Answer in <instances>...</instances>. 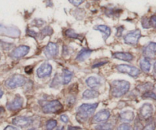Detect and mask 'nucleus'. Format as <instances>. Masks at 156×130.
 I'll return each mask as SVG.
<instances>
[{"label": "nucleus", "instance_id": "f257e3e1", "mask_svg": "<svg viewBox=\"0 0 156 130\" xmlns=\"http://www.w3.org/2000/svg\"><path fill=\"white\" fill-rule=\"evenodd\" d=\"M98 107V104H83L79 107L76 112V119L79 122H84L92 116Z\"/></svg>", "mask_w": 156, "mask_h": 130}, {"label": "nucleus", "instance_id": "f03ea898", "mask_svg": "<svg viewBox=\"0 0 156 130\" xmlns=\"http://www.w3.org/2000/svg\"><path fill=\"white\" fill-rule=\"evenodd\" d=\"M130 84L127 81L115 80L111 83V94L114 98H121L129 92Z\"/></svg>", "mask_w": 156, "mask_h": 130}, {"label": "nucleus", "instance_id": "7ed1b4c3", "mask_svg": "<svg viewBox=\"0 0 156 130\" xmlns=\"http://www.w3.org/2000/svg\"><path fill=\"white\" fill-rule=\"evenodd\" d=\"M26 82V78L25 76L22 75L16 74L12 76L9 79L5 81V86L9 88L14 89L18 88V87H21L24 85Z\"/></svg>", "mask_w": 156, "mask_h": 130}, {"label": "nucleus", "instance_id": "20e7f679", "mask_svg": "<svg viewBox=\"0 0 156 130\" xmlns=\"http://www.w3.org/2000/svg\"><path fill=\"white\" fill-rule=\"evenodd\" d=\"M63 110V106L61 102L57 100L47 103L42 107V111L44 113H57Z\"/></svg>", "mask_w": 156, "mask_h": 130}, {"label": "nucleus", "instance_id": "39448f33", "mask_svg": "<svg viewBox=\"0 0 156 130\" xmlns=\"http://www.w3.org/2000/svg\"><path fill=\"white\" fill-rule=\"evenodd\" d=\"M117 71L123 74H127L131 77H137L140 75L141 72L138 68L132 65L122 64V65H118L116 66Z\"/></svg>", "mask_w": 156, "mask_h": 130}, {"label": "nucleus", "instance_id": "423d86ee", "mask_svg": "<svg viewBox=\"0 0 156 130\" xmlns=\"http://www.w3.org/2000/svg\"><path fill=\"white\" fill-rule=\"evenodd\" d=\"M141 37V31L139 29L130 31L124 37V41L129 45H136Z\"/></svg>", "mask_w": 156, "mask_h": 130}, {"label": "nucleus", "instance_id": "0eeeda50", "mask_svg": "<svg viewBox=\"0 0 156 130\" xmlns=\"http://www.w3.org/2000/svg\"><path fill=\"white\" fill-rule=\"evenodd\" d=\"M29 50L30 48L28 46H19V47H18L17 48H16L12 52L11 57L15 59H20V58H22L25 56H26L28 53V52H29Z\"/></svg>", "mask_w": 156, "mask_h": 130}, {"label": "nucleus", "instance_id": "6e6552de", "mask_svg": "<svg viewBox=\"0 0 156 130\" xmlns=\"http://www.w3.org/2000/svg\"><path fill=\"white\" fill-rule=\"evenodd\" d=\"M44 53L49 59L56 57L58 55V46L57 45V43L50 42L44 48Z\"/></svg>", "mask_w": 156, "mask_h": 130}, {"label": "nucleus", "instance_id": "1a4fd4ad", "mask_svg": "<svg viewBox=\"0 0 156 130\" xmlns=\"http://www.w3.org/2000/svg\"><path fill=\"white\" fill-rule=\"evenodd\" d=\"M52 72V66L49 63H43L39 66V68L37 69V75L40 78H46L48 76H50Z\"/></svg>", "mask_w": 156, "mask_h": 130}, {"label": "nucleus", "instance_id": "9d476101", "mask_svg": "<svg viewBox=\"0 0 156 130\" xmlns=\"http://www.w3.org/2000/svg\"><path fill=\"white\" fill-rule=\"evenodd\" d=\"M33 122V119L31 117H27V116H17L12 119V123L15 125H17L22 128L29 126Z\"/></svg>", "mask_w": 156, "mask_h": 130}, {"label": "nucleus", "instance_id": "9b49d317", "mask_svg": "<svg viewBox=\"0 0 156 130\" xmlns=\"http://www.w3.org/2000/svg\"><path fill=\"white\" fill-rule=\"evenodd\" d=\"M153 111H154L153 106L151 104L145 103L141 107L140 110H139V113L144 119H148L152 116Z\"/></svg>", "mask_w": 156, "mask_h": 130}, {"label": "nucleus", "instance_id": "f8f14e48", "mask_svg": "<svg viewBox=\"0 0 156 130\" xmlns=\"http://www.w3.org/2000/svg\"><path fill=\"white\" fill-rule=\"evenodd\" d=\"M23 98L19 95H17L13 101H12L11 102L7 104V108L11 111H16V110L22 109V107H23Z\"/></svg>", "mask_w": 156, "mask_h": 130}, {"label": "nucleus", "instance_id": "ddd939ff", "mask_svg": "<svg viewBox=\"0 0 156 130\" xmlns=\"http://www.w3.org/2000/svg\"><path fill=\"white\" fill-rule=\"evenodd\" d=\"M110 112L108 110H102L99 111L93 118L94 122H104L109 119Z\"/></svg>", "mask_w": 156, "mask_h": 130}, {"label": "nucleus", "instance_id": "4468645a", "mask_svg": "<svg viewBox=\"0 0 156 130\" xmlns=\"http://www.w3.org/2000/svg\"><path fill=\"white\" fill-rule=\"evenodd\" d=\"M144 56L145 58H153L156 54V43L151 42L143 49Z\"/></svg>", "mask_w": 156, "mask_h": 130}, {"label": "nucleus", "instance_id": "2eb2a0df", "mask_svg": "<svg viewBox=\"0 0 156 130\" xmlns=\"http://www.w3.org/2000/svg\"><path fill=\"white\" fill-rule=\"evenodd\" d=\"M112 57L117 59L126 61V62H131L134 59V57H133L131 53H125V52H116V53H113Z\"/></svg>", "mask_w": 156, "mask_h": 130}, {"label": "nucleus", "instance_id": "dca6fc26", "mask_svg": "<svg viewBox=\"0 0 156 130\" xmlns=\"http://www.w3.org/2000/svg\"><path fill=\"white\" fill-rule=\"evenodd\" d=\"M86 83L90 88L95 89L98 88H100L101 86L102 81L99 78L94 77V76H90V77H89L86 80Z\"/></svg>", "mask_w": 156, "mask_h": 130}, {"label": "nucleus", "instance_id": "f3484780", "mask_svg": "<svg viewBox=\"0 0 156 130\" xmlns=\"http://www.w3.org/2000/svg\"><path fill=\"white\" fill-rule=\"evenodd\" d=\"M94 29L102 32V34H103V38L105 41H106V39L111 34V29L109 27L106 26V25H97V26L94 27Z\"/></svg>", "mask_w": 156, "mask_h": 130}, {"label": "nucleus", "instance_id": "a211bd4d", "mask_svg": "<svg viewBox=\"0 0 156 130\" xmlns=\"http://www.w3.org/2000/svg\"><path fill=\"white\" fill-rule=\"evenodd\" d=\"M134 112L132 110H125L120 113V119L125 122H132L134 119Z\"/></svg>", "mask_w": 156, "mask_h": 130}, {"label": "nucleus", "instance_id": "6ab92c4d", "mask_svg": "<svg viewBox=\"0 0 156 130\" xmlns=\"http://www.w3.org/2000/svg\"><path fill=\"white\" fill-rule=\"evenodd\" d=\"M91 53H92V50H88V49H83L77 54L76 60L79 61V62H83V61L86 60L89 56H90Z\"/></svg>", "mask_w": 156, "mask_h": 130}, {"label": "nucleus", "instance_id": "aec40b11", "mask_svg": "<svg viewBox=\"0 0 156 130\" xmlns=\"http://www.w3.org/2000/svg\"><path fill=\"white\" fill-rule=\"evenodd\" d=\"M99 92L97 90L94 89H88L86 90L83 93V98L84 99L89 100V99H94V98H97L99 96Z\"/></svg>", "mask_w": 156, "mask_h": 130}, {"label": "nucleus", "instance_id": "412c9836", "mask_svg": "<svg viewBox=\"0 0 156 130\" xmlns=\"http://www.w3.org/2000/svg\"><path fill=\"white\" fill-rule=\"evenodd\" d=\"M140 68L144 72L148 73L149 72L150 68H151V62L148 58H143L140 61Z\"/></svg>", "mask_w": 156, "mask_h": 130}, {"label": "nucleus", "instance_id": "4be33fe9", "mask_svg": "<svg viewBox=\"0 0 156 130\" xmlns=\"http://www.w3.org/2000/svg\"><path fill=\"white\" fill-rule=\"evenodd\" d=\"M72 76H73V72L71 71H70L69 69H64L62 77L63 84L64 85H67L71 81Z\"/></svg>", "mask_w": 156, "mask_h": 130}, {"label": "nucleus", "instance_id": "5701e85b", "mask_svg": "<svg viewBox=\"0 0 156 130\" xmlns=\"http://www.w3.org/2000/svg\"><path fill=\"white\" fill-rule=\"evenodd\" d=\"M95 128L97 130H113V125L109 122H103L100 125H97Z\"/></svg>", "mask_w": 156, "mask_h": 130}, {"label": "nucleus", "instance_id": "b1692460", "mask_svg": "<svg viewBox=\"0 0 156 130\" xmlns=\"http://www.w3.org/2000/svg\"><path fill=\"white\" fill-rule=\"evenodd\" d=\"M53 34V30L51 27L48 26L45 27L44 29H42V31H41L40 34H41V38H44L46 36H50Z\"/></svg>", "mask_w": 156, "mask_h": 130}, {"label": "nucleus", "instance_id": "393cba45", "mask_svg": "<svg viewBox=\"0 0 156 130\" xmlns=\"http://www.w3.org/2000/svg\"><path fill=\"white\" fill-rule=\"evenodd\" d=\"M14 47V44L0 40V48L3 50H10Z\"/></svg>", "mask_w": 156, "mask_h": 130}, {"label": "nucleus", "instance_id": "a878e982", "mask_svg": "<svg viewBox=\"0 0 156 130\" xmlns=\"http://www.w3.org/2000/svg\"><path fill=\"white\" fill-rule=\"evenodd\" d=\"M57 126V121L55 119H50L46 123V130H53Z\"/></svg>", "mask_w": 156, "mask_h": 130}, {"label": "nucleus", "instance_id": "bb28decb", "mask_svg": "<svg viewBox=\"0 0 156 130\" xmlns=\"http://www.w3.org/2000/svg\"><path fill=\"white\" fill-rule=\"evenodd\" d=\"M65 35L67 36V37H70V38H73V39L79 38V35H78V34H76L73 30H71V29L67 30L65 32Z\"/></svg>", "mask_w": 156, "mask_h": 130}, {"label": "nucleus", "instance_id": "cd10ccee", "mask_svg": "<svg viewBox=\"0 0 156 130\" xmlns=\"http://www.w3.org/2000/svg\"><path fill=\"white\" fill-rule=\"evenodd\" d=\"M120 12L121 10L115 9V8H108V9L105 12V13H106V15L107 16H115L116 15H119Z\"/></svg>", "mask_w": 156, "mask_h": 130}, {"label": "nucleus", "instance_id": "c85d7f7f", "mask_svg": "<svg viewBox=\"0 0 156 130\" xmlns=\"http://www.w3.org/2000/svg\"><path fill=\"white\" fill-rule=\"evenodd\" d=\"M142 98H149V99L155 100L156 101V95L154 92H151V91H148V92H145V93L142 95Z\"/></svg>", "mask_w": 156, "mask_h": 130}, {"label": "nucleus", "instance_id": "c756f323", "mask_svg": "<svg viewBox=\"0 0 156 130\" xmlns=\"http://www.w3.org/2000/svg\"><path fill=\"white\" fill-rule=\"evenodd\" d=\"M156 128V122L154 121H151V122H148L142 130H154Z\"/></svg>", "mask_w": 156, "mask_h": 130}, {"label": "nucleus", "instance_id": "7c9ffc66", "mask_svg": "<svg viewBox=\"0 0 156 130\" xmlns=\"http://www.w3.org/2000/svg\"><path fill=\"white\" fill-rule=\"evenodd\" d=\"M117 130H133V127L127 123H122L119 125L117 128Z\"/></svg>", "mask_w": 156, "mask_h": 130}, {"label": "nucleus", "instance_id": "2f4dec72", "mask_svg": "<svg viewBox=\"0 0 156 130\" xmlns=\"http://www.w3.org/2000/svg\"><path fill=\"white\" fill-rule=\"evenodd\" d=\"M60 85V77H58V75H56L54 78V80L52 81L51 84V87H54V88H57L56 86H59Z\"/></svg>", "mask_w": 156, "mask_h": 130}, {"label": "nucleus", "instance_id": "473e14b6", "mask_svg": "<svg viewBox=\"0 0 156 130\" xmlns=\"http://www.w3.org/2000/svg\"><path fill=\"white\" fill-rule=\"evenodd\" d=\"M142 25L144 28H149L151 27L149 19L147 18H143L142 20Z\"/></svg>", "mask_w": 156, "mask_h": 130}, {"label": "nucleus", "instance_id": "72a5a7b5", "mask_svg": "<svg viewBox=\"0 0 156 130\" xmlns=\"http://www.w3.org/2000/svg\"><path fill=\"white\" fill-rule=\"evenodd\" d=\"M44 24V22L43 20H41V19H34V20L32 22V23H31V25L38 28V27L42 26Z\"/></svg>", "mask_w": 156, "mask_h": 130}, {"label": "nucleus", "instance_id": "f704fd0d", "mask_svg": "<svg viewBox=\"0 0 156 130\" xmlns=\"http://www.w3.org/2000/svg\"><path fill=\"white\" fill-rule=\"evenodd\" d=\"M150 22V25L151 27H153V28H156V15H154L151 16L149 18Z\"/></svg>", "mask_w": 156, "mask_h": 130}, {"label": "nucleus", "instance_id": "c9c22d12", "mask_svg": "<svg viewBox=\"0 0 156 130\" xmlns=\"http://www.w3.org/2000/svg\"><path fill=\"white\" fill-rule=\"evenodd\" d=\"M69 2L71 4H73V5H75V6H78L80 4H82V2H83V0H69Z\"/></svg>", "mask_w": 156, "mask_h": 130}, {"label": "nucleus", "instance_id": "e433bc0d", "mask_svg": "<svg viewBox=\"0 0 156 130\" xmlns=\"http://www.w3.org/2000/svg\"><path fill=\"white\" fill-rule=\"evenodd\" d=\"M124 28L122 26L119 27V28H117V31H116V36L117 37H121L122 34V31H123Z\"/></svg>", "mask_w": 156, "mask_h": 130}, {"label": "nucleus", "instance_id": "4c0bfd02", "mask_svg": "<svg viewBox=\"0 0 156 130\" xmlns=\"http://www.w3.org/2000/svg\"><path fill=\"white\" fill-rule=\"evenodd\" d=\"M27 34H28V35H29L30 37H37V33L34 32V31H32V30H28V31H27Z\"/></svg>", "mask_w": 156, "mask_h": 130}, {"label": "nucleus", "instance_id": "58836bf2", "mask_svg": "<svg viewBox=\"0 0 156 130\" xmlns=\"http://www.w3.org/2000/svg\"><path fill=\"white\" fill-rule=\"evenodd\" d=\"M61 120L64 123H67L69 122V118L67 115H61Z\"/></svg>", "mask_w": 156, "mask_h": 130}, {"label": "nucleus", "instance_id": "ea45409f", "mask_svg": "<svg viewBox=\"0 0 156 130\" xmlns=\"http://www.w3.org/2000/svg\"><path fill=\"white\" fill-rule=\"evenodd\" d=\"M106 62H97V63H96V64H94V65H93V67L92 68H98V67H100V66H101V65H104V64H106Z\"/></svg>", "mask_w": 156, "mask_h": 130}, {"label": "nucleus", "instance_id": "a19ab883", "mask_svg": "<svg viewBox=\"0 0 156 130\" xmlns=\"http://www.w3.org/2000/svg\"><path fill=\"white\" fill-rule=\"evenodd\" d=\"M4 130H19V129H18L17 128H16V127L12 126V125H8V126L5 127Z\"/></svg>", "mask_w": 156, "mask_h": 130}, {"label": "nucleus", "instance_id": "79ce46f5", "mask_svg": "<svg viewBox=\"0 0 156 130\" xmlns=\"http://www.w3.org/2000/svg\"><path fill=\"white\" fill-rule=\"evenodd\" d=\"M80 127H76V126H69L67 130H80Z\"/></svg>", "mask_w": 156, "mask_h": 130}, {"label": "nucleus", "instance_id": "37998d69", "mask_svg": "<svg viewBox=\"0 0 156 130\" xmlns=\"http://www.w3.org/2000/svg\"><path fill=\"white\" fill-rule=\"evenodd\" d=\"M4 111H5V110H4L3 107H0V115L2 114V113H3Z\"/></svg>", "mask_w": 156, "mask_h": 130}, {"label": "nucleus", "instance_id": "c03bdc74", "mask_svg": "<svg viewBox=\"0 0 156 130\" xmlns=\"http://www.w3.org/2000/svg\"><path fill=\"white\" fill-rule=\"evenodd\" d=\"M2 95H3V92H2V90H1V89H0V98H2Z\"/></svg>", "mask_w": 156, "mask_h": 130}, {"label": "nucleus", "instance_id": "a18cd8bd", "mask_svg": "<svg viewBox=\"0 0 156 130\" xmlns=\"http://www.w3.org/2000/svg\"><path fill=\"white\" fill-rule=\"evenodd\" d=\"M154 71L156 72V62H154Z\"/></svg>", "mask_w": 156, "mask_h": 130}, {"label": "nucleus", "instance_id": "49530a36", "mask_svg": "<svg viewBox=\"0 0 156 130\" xmlns=\"http://www.w3.org/2000/svg\"><path fill=\"white\" fill-rule=\"evenodd\" d=\"M28 130H36V129L34 128H29V129H28Z\"/></svg>", "mask_w": 156, "mask_h": 130}, {"label": "nucleus", "instance_id": "de8ad7c7", "mask_svg": "<svg viewBox=\"0 0 156 130\" xmlns=\"http://www.w3.org/2000/svg\"><path fill=\"white\" fill-rule=\"evenodd\" d=\"M58 130H64V128H58Z\"/></svg>", "mask_w": 156, "mask_h": 130}, {"label": "nucleus", "instance_id": "09e8293b", "mask_svg": "<svg viewBox=\"0 0 156 130\" xmlns=\"http://www.w3.org/2000/svg\"><path fill=\"white\" fill-rule=\"evenodd\" d=\"M0 59H1V54H0Z\"/></svg>", "mask_w": 156, "mask_h": 130}]
</instances>
